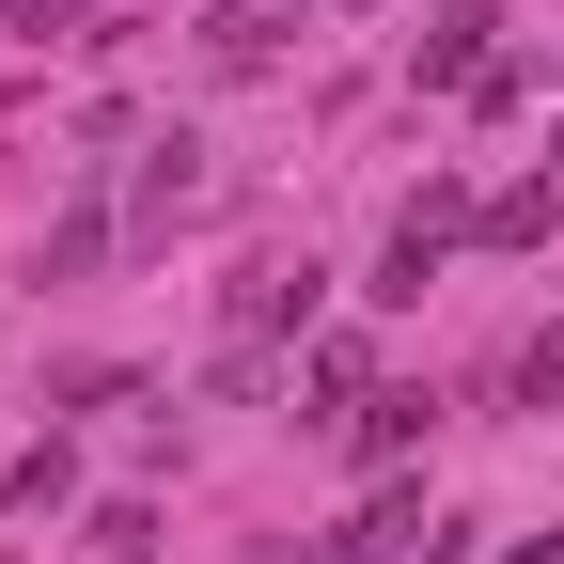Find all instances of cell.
Returning a JSON list of instances; mask_svg holds the SVG:
<instances>
[{"instance_id":"cell-1","label":"cell","mask_w":564,"mask_h":564,"mask_svg":"<svg viewBox=\"0 0 564 564\" xmlns=\"http://www.w3.org/2000/svg\"><path fill=\"white\" fill-rule=\"evenodd\" d=\"M486 32H502V17H486V0H455V17H423V47H408V79H423V95H470L486 63H502Z\"/></svg>"},{"instance_id":"cell-2","label":"cell","mask_w":564,"mask_h":564,"mask_svg":"<svg viewBox=\"0 0 564 564\" xmlns=\"http://www.w3.org/2000/svg\"><path fill=\"white\" fill-rule=\"evenodd\" d=\"M188 204H204V158H188V141H158V158H141V204H126V236L188 220Z\"/></svg>"},{"instance_id":"cell-3","label":"cell","mask_w":564,"mask_h":564,"mask_svg":"<svg viewBox=\"0 0 564 564\" xmlns=\"http://www.w3.org/2000/svg\"><path fill=\"white\" fill-rule=\"evenodd\" d=\"M204 63H220V79H267V63H282L267 0H220V17H204Z\"/></svg>"},{"instance_id":"cell-4","label":"cell","mask_w":564,"mask_h":564,"mask_svg":"<svg viewBox=\"0 0 564 564\" xmlns=\"http://www.w3.org/2000/svg\"><path fill=\"white\" fill-rule=\"evenodd\" d=\"M518 392H533V408H564V329H533V345H518Z\"/></svg>"}]
</instances>
